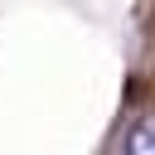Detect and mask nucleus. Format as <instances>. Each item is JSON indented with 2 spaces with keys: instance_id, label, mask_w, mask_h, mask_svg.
<instances>
[{
  "instance_id": "obj_1",
  "label": "nucleus",
  "mask_w": 155,
  "mask_h": 155,
  "mask_svg": "<svg viewBox=\"0 0 155 155\" xmlns=\"http://www.w3.org/2000/svg\"><path fill=\"white\" fill-rule=\"evenodd\" d=\"M126 155H155V116H145L126 131Z\"/></svg>"
}]
</instances>
